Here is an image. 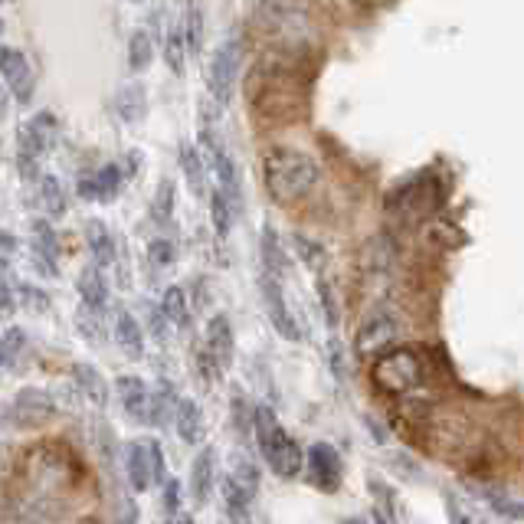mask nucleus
<instances>
[{
	"mask_svg": "<svg viewBox=\"0 0 524 524\" xmlns=\"http://www.w3.org/2000/svg\"><path fill=\"white\" fill-rule=\"evenodd\" d=\"M262 181H266L269 197L276 204L289 207L312 194L321 181V171L312 154L289 145H272L262 151Z\"/></svg>",
	"mask_w": 524,
	"mask_h": 524,
	"instance_id": "f257e3e1",
	"label": "nucleus"
},
{
	"mask_svg": "<svg viewBox=\"0 0 524 524\" xmlns=\"http://www.w3.org/2000/svg\"><path fill=\"white\" fill-rule=\"evenodd\" d=\"M256 20L269 37L285 43V50H305L315 43V20L308 0H259Z\"/></svg>",
	"mask_w": 524,
	"mask_h": 524,
	"instance_id": "f03ea898",
	"label": "nucleus"
},
{
	"mask_svg": "<svg viewBox=\"0 0 524 524\" xmlns=\"http://www.w3.org/2000/svg\"><path fill=\"white\" fill-rule=\"evenodd\" d=\"M253 433H256L262 459H266V466L276 472L279 479H295V475L302 472V466H305L302 449L289 433H285V426L279 423V416H276V410L269 407V403H259L256 407Z\"/></svg>",
	"mask_w": 524,
	"mask_h": 524,
	"instance_id": "7ed1b4c3",
	"label": "nucleus"
},
{
	"mask_svg": "<svg viewBox=\"0 0 524 524\" xmlns=\"http://www.w3.org/2000/svg\"><path fill=\"white\" fill-rule=\"evenodd\" d=\"M371 380L387 397H407L423 384V361L413 348H390L374 361Z\"/></svg>",
	"mask_w": 524,
	"mask_h": 524,
	"instance_id": "20e7f679",
	"label": "nucleus"
},
{
	"mask_svg": "<svg viewBox=\"0 0 524 524\" xmlns=\"http://www.w3.org/2000/svg\"><path fill=\"white\" fill-rule=\"evenodd\" d=\"M403 338V315L400 308L393 302H377L367 308L364 321L357 325V338H354V348L361 357H371V354H384L390 351L393 344Z\"/></svg>",
	"mask_w": 524,
	"mask_h": 524,
	"instance_id": "39448f33",
	"label": "nucleus"
},
{
	"mask_svg": "<svg viewBox=\"0 0 524 524\" xmlns=\"http://www.w3.org/2000/svg\"><path fill=\"white\" fill-rule=\"evenodd\" d=\"M56 115L53 112H37L30 118L27 125L20 128V138H17V161H20V174L27 177V181H33L40 171V158L46 151H50V145L56 141Z\"/></svg>",
	"mask_w": 524,
	"mask_h": 524,
	"instance_id": "423d86ee",
	"label": "nucleus"
},
{
	"mask_svg": "<svg viewBox=\"0 0 524 524\" xmlns=\"http://www.w3.org/2000/svg\"><path fill=\"white\" fill-rule=\"evenodd\" d=\"M240 56H243V40L236 37H226L217 53H213L210 59V69H207V92L210 99L220 105V109H226L233 99V89H236V69H240Z\"/></svg>",
	"mask_w": 524,
	"mask_h": 524,
	"instance_id": "0eeeda50",
	"label": "nucleus"
},
{
	"mask_svg": "<svg viewBox=\"0 0 524 524\" xmlns=\"http://www.w3.org/2000/svg\"><path fill=\"white\" fill-rule=\"evenodd\" d=\"M256 492H259V469L253 462H236L233 472L223 479V511L230 521H246L249 518V508L256 502Z\"/></svg>",
	"mask_w": 524,
	"mask_h": 524,
	"instance_id": "6e6552de",
	"label": "nucleus"
},
{
	"mask_svg": "<svg viewBox=\"0 0 524 524\" xmlns=\"http://www.w3.org/2000/svg\"><path fill=\"white\" fill-rule=\"evenodd\" d=\"M53 416H56V400L37 387H23L7 407V423L20 426V430H27V426H43V423H50Z\"/></svg>",
	"mask_w": 524,
	"mask_h": 524,
	"instance_id": "1a4fd4ad",
	"label": "nucleus"
},
{
	"mask_svg": "<svg viewBox=\"0 0 524 524\" xmlns=\"http://www.w3.org/2000/svg\"><path fill=\"white\" fill-rule=\"evenodd\" d=\"M262 302H266V312L272 328L279 331V338L285 341H299L302 331L295 325V318L289 312V302H285V292H282V279L276 276H262Z\"/></svg>",
	"mask_w": 524,
	"mask_h": 524,
	"instance_id": "9d476101",
	"label": "nucleus"
},
{
	"mask_svg": "<svg viewBox=\"0 0 524 524\" xmlns=\"http://www.w3.org/2000/svg\"><path fill=\"white\" fill-rule=\"evenodd\" d=\"M0 69H4V82L10 95H14L20 105H30L37 86H33V69L27 63V56L14 50V46H4V50H0Z\"/></svg>",
	"mask_w": 524,
	"mask_h": 524,
	"instance_id": "9b49d317",
	"label": "nucleus"
},
{
	"mask_svg": "<svg viewBox=\"0 0 524 524\" xmlns=\"http://www.w3.org/2000/svg\"><path fill=\"white\" fill-rule=\"evenodd\" d=\"M308 482L321 492H338L341 488V459L328 443H315L308 449Z\"/></svg>",
	"mask_w": 524,
	"mask_h": 524,
	"instance_id": "f8f14e48",
	"label": "nucleus"
},
{
	"mask_svg": "<svg viewBox=\"0 0 524 524\" xmlns=\"http://www.w3.org/2000/svg\"><path fill=\"white\" fill-rule=\"evenodd\" d=\"M115 390H118V400H122V410L131 416L135 423H148L151 416V393L145 387V380L141 377H131V374H122L115 380Z\"/></svg>",
	"mask_w": 524,
	"mask_h": 524,
	"instance_id": "ddd939ff",
	"label": "nucleus"
},
{
	"mask_svg": "<svg viewBox=\"0 0 524 524\" xmlns=\"http://www.w3.org/2000/svg\"><path fill=\"white\" fill-rule=\"evenodd\" d=\"M118 187H122V171L115 164H105L92 177H79V197L95 200V204H112L118 197Z\"/></svg>",
	"mask_w": 524,
	"mask_h": 524,
	"instance_id": "4468645a",
	"label": "nucleus"
},
{
	"mask_svg": "<svg viewBox=\"0 0 524 524\" xmlns=\"http://www.w3.org/2000/svg\"><path fill=\"white\" fill-rule=\"evenodd\" d=\"M125 475L131 492H148L154 485V472H151V456H148V443H131L125 449Z\"/></svg>",
	"mask_w": 524,
	"mask_h": 524,
	"instance_id": "2eb2a0df",
	"label": "nucleus"
},
{
	"mask_svg": "<svg viewBox=\"0 0 524 524\" xmlns=\"http://www.w3.org/2000/svg\"><path fill=\"white\" fill-rule=\"evenodd\" d=\"M213 475H217V456L213 449H200L194 466H190V495H194V505H207V498L213 492Z\"/></svg>",
	"mask_w": 524,
	"mask_h": 524,
	"instance_id": "dca6fc26",
	"label": "nucleus"
},
{
	"mask_svg": "<svg viewBox=\"0 0 524 524\" xmlns=\"http://www.w3.org/2000/svg\"><path fill=\"white\" fill-rule=\"evenodd\" d=\"M115 112L125 125H138L148 115V92L141 82H128L125 89L115 92Z\"/></svg>",
	"mask_w": 524,
	"mask_h": 524,
	"instance_id": "f3484780",
	"label": "nucleus"
},
{
	"mask_svg": "<svg viewBox=\"0 0 524 524\" xmlns=\"http://www.w3.org/2000/svg\"><path fill=\"white\" fill-rule=\"evenodd\" d=\"M177 407H181V393H177V387L171 384V380H161V384L154 387V393H151V416H148V423L158 426V430H161V426L174 423Z\"/></svg>",
	"mask_w": 524,
	"mask_h": 524,
	"instance_id": "a211bd4d",
	"label": "nucleus"
},
{
	"mask_svg": "<svg viewBox=\"0 0 524 524\" xmlns=\"http://www.w3.org/2000/svg\"><path fill=\"white\" fill-rule=\"evenodd\" d=\"M33 262H37V269L43 272V276H56V233L53 226L46 220H37L33 223Z\"/></svg>",
	"mask_w": 524,
	"mask_h": 524,
	"instance_id": "6ab92c4d",
	"label": "nucleus"
},
{
	"mask_svg": "<svg viewBox=\"0 0 524 524\" xmlns=\"http://www.w3.org/2000/svg\"><path fill=\"white\" fill-rule=\"evenodd\" d=\"M174 426H177V436H181L184 446H197L200 439H204V413H200V407L194 400L181 397V407H177Z\"/></svg>",
	"mask_w": 524,
	"mask_h": 524,
	"instance_id": "aec40b11",
	"label": "nucleus"
},
{
	"mask_svg": "<svg viewBox=\"0 0 524 524\" xmlns=\"http://www.w3.org/2000/svg\"><path fill=\"white\" fill-rule=\"evenodd\" d=\"M259 259H262V276H276L282 279L285 272V253H282V240L272 226H262L259 233Z\"/></svg>",
	"mask_w": 524,
	"mask_h": 524,
	"instance_id": "412c9836",
	"label": "nucleus"
},
{
	"mask_svg": "<svg viewBox=\"0 0 524 524\" xmlns=\"http://www.w3.org/2000/svg\"><path fill=\"white\" fill-rule=\"evenodd\" d=\"M102 266L95 262V266H86L79 276V299L82 305L95 308V312H102L105 305H109V289H105V279H102Z\"/></svg>",
	"mask_w": 524,
	"mask_h": 524,
	"instance_id": "4be33fe9",
	"label": "nucleus"
},
{
	"mask_svg": "<svg viewBox=\"0 0 524 524\" xmlns=\"http://www.w3.org/2000/svg\"><path fill=\"white\" fill-rule=\"evenodd\" d=\"M86 240H89V253L92 259L99 262L102 269H109L115 262V240H112V230L105 226L102 220H89L86 223Z\"/></svg>",
	"mask_w": 524,
	"mask_h": 524,
	"instance_id": "5701e85b",
	"label": "nucleus"
},
{
	"mask_svg": "<svg viewBox=\"0 0 524 524\" xmlns=\"http://www.w3.org/2000/svg\"><path fill=\"white\" fill-rule=\"evenodd\" d=\"M73 380H76L82 397H86L89 403H95V407H105V403H109V387H105V377L95 371L92 364H76Z\"/></svg>",
	"mask_w": 524,
	"mask_h": 524,
	"instance_id": "b1692460",
	"label": "nucleus"
},
{
	"mask_svg": "<svg viewBox=\"0 0 524 524\" xmlns=\"http://www.w3.org/2000/svg\"><path fill=\"white\" fill-rule=\"evenodd\" d=\"M115 341L122 344V351L131 361H138V357L145 354V331H141V325L128 312H118L115 318Z\"/></svg>",
	"mask_w": 524,
	"mask_h": 524,
	"instance_id": "393cba45",
	"label": "nucleus"
},
{
	"mask_svg": "<svg viewBox=\"0 0 524 524\" xmlns=\"http://www.w3.org/2000/svg\"><path fill=\"white\" fill-rule=\"evenodd\" d=\"M236 217H240V210H236L230 194H226V190L217 184V190L210 194V220H213V230H217L220 240H226V236H230Z\"/></svg>",
	"mask_w": 524,
	"mask_h": 524,
	"instance_id": "a878e982",
	"label": "nucleus"
},
{
	"mask_svg": "<svg viewBox=\"0 0 524 524\" xmlns=\"http://www.w3.org/2000/svg\"><path fill=\"white\" fill-rule=\"evenodd\" d=\"M207 344L213 348V354H217L220 361L230 367V361H233V328H230V318H226V315L210 318V325H207Z\"/></svg>",
	"mask_w": 524,
	"mask_h": 524,
	"instance_id": "bb28decb",
	"label": "nucleus"
},
{
	"mask_svg": "<svg viewBox=\"0 0 524 524\" xmlns=\"http://www.w3.org/2000/svg\"><path fill=\"white\" fill-rule=\"evenodd\" d=\"M187 53H190V43H187V30L184 23L168 30V40H164V63L174 76H184V63H187Z\"/></svg>",
	"mask_w": 524,
	"mask_h": 524,
	"instance_id": "cd10ccee",
	"label": "nucleus"
},
{
	"mask_svg": "<svg viewBox=\"0 0 524 524\" xmlns=\"http://www.w3.org/2000/svg\"><path fill=\"white\" fill-rule=\"evenodd\" d=\"M177 164H181V171L187 177V187L194 190L197 197L204 194L207 177H204V158H200V151L194 145H181V151H177Z\"/></svg>",
	"mask_w": 524,
	"mask_h": 524,
	"instance_id": "c85d7f7f",
	"label": "nucleus"
},
{
	"mask_svg": "<svg viewBox=\"0 0 524 524\" xmlns=\"http://www.w3.org/2000/svg\"><path fill=\"white\" fill-rule=\"evenodd\" d=\"M37 190H40V207L50 213L53 220L63 217V213H66V190H63V184H59V177L43 174Z\"/></svg>",
	"mask_w": 524,
	"mask_h": 524,
	"instance_id": "c756f323",
	"label": "nucleus"
},
{
	"mask_svg": "<svg viewBox=\"0 0 524 524\" xmlns=\"http://www.w3.org/2000/svg\"><path fill=\"white\" fill-rule=\"evenodd\" d=\"M292 246H295V253H299V259L305 262V266L312 269V272H318V276L328 269V249L321 246L318 240H308V236L295 233L292 236Z\"/></svg>",
	"mask_w": 524,
	"mask_h": 524,
	"instance_id": "7c9ffc66",
	"label": "nucleus"
},
{
	"mask_svg": "<svg viewBox=\"0 0 524 524\" xmlns=\"http://www.w3.org/2000/svg\"><path fill=\"white\" fill-rule=\"evenodd\" d=\"M161 305H164V312H168L171 325H177V328H187L190 325V299H187L184 285H171V289L164 292Z\"/></svg>",
	"mask_w": 524,
	"mask_h": 524,
	"instance_id": "2f4dec72",
	"label": "nucleus"
},
{
	"mask_svg": "<svg viewBox=\"0 0 524 524\" xmlns=\"http://www.w3.org/2000/svg\"><path fill=\"white\" fill-rule=\"evenodd\" d=\"M151 59H154V43L145 30H138V33H131V40H128V69L131 73H145V69L151 66Z\"/></svg>",
	"mask_w": 524,
	"mask_h": 524,
	"instance_id": "473e14b6",
	"label": "nucleus"
},
{
	"mask_svg": "<svg viewBox=\"0 0 524 524\" xmlns=\"http://www.w3.org/2000/svg\"><path fill=\"white\" fill-rule=\"evenodd\" d=\"M27 351V331L10 325L0 338V361H4V371H14L17 367V357Z\"/></svg>",
	"mask_w": 524,
	"mask_h": 524,
	"instance_id": "72a5a7b5",
	"label": "nucleus"
},
{
	"mask_svg": "<svg viewBox=\"0 0 524 524\" xmlns=\"http://www.w3.org/2000/svg\"><path fill=\"white\" fill-rule=\"evenodd\" d=\"M482 498H485V505L495 511V515L511 518V521H524V502H521V498L495 492V488H482Z\"/></svg>",
	"mask_w": 524,
	"mask_h": 524,
	"instance_id": "f704fd0d",
	"label": "nucleus"
},
{
	"mask_svg": "<svg viewBox=\"0 0 524 524\" xmlns=\"http://www.w3.org/2000/svg\"><path fill=\"white\" fill-rule=\"evenodd\" d=\"M223 371H226V364L220 361L217 354H213V348L204 341V348H197V374H200V380H204V387H217Z\"/></svg>",
	"mask_w": 524,
	"mask_h": 524,
	"instance_id": "c9c22d12",
	"label": "nucleus"
},
{
	"mask_svg": "<svg viewBox=\"0 0 524 524\" xmlns=\"http://www.w3.org/2000/svg\"><path fill=\"white\" fill-rule=\"evenodd\" d=\"M367 488H371V495L377 498V521H387V524L397 521V495H393V488L380 479H371Z\"/></svg>",
	"mask_w": 524,
	"mask_h": 524,
	"instance_id": "e433bc0d",
	"label": "nucleus"
},
{
	"mask_svg": "<svg viewBox=\"0 0 524 524\" xmlns=\"http://www.w3.org/2000/svg\"><path fill=\"white\" fill-rule=\"evenodd\" d=\"M174 197H177V187H174V181H161V187H158V194H154V204H151V217H154V223H171V217H174Z\"/></svg>",
	"mask_w": 524,
	"mask_h": 524,
	"instance_id": "4c0bfd02",
	"label": "nucleus"
},
{
	"mask_svg": "<svg viewBox=\"0 0 524 524\" xmlns=\"http://www.w3.org/2000/svg\"><path fill=\"white\" fill-rule=\"evenodd\" d=\"M181 23H184V30H187L190 53H197V50H200V43H204V10H200L197 4H190Z\"/></svg>",
	"mask_w": 524,
	"mask_h": 524,
	"instance_id": "58836bf2",
	"label": "nucleus"
},
{
	"mask_svg": "<svg viewBox=\"0 0 524 524\" xmlns=\"http://www.w3.org/2000/svg\"><path fill=\"white\" fill-rule=\"evenodd\" d=\"M230 416H233V430L246 433L249 426H253V416H256V410L249 413V407H246V397H243V390H233V400H230Z\"/></svg>",
	"mask_w": 524,
	"mask_h": 524,
	"instance_id": "ea45409f",
	"label": "nucleus"
},
{
	"mask_svg": "<svg viewBox=\"0 0 524 524\" xmlns=\"http://www.w3.org/2000/svg\"><path fill=\"white\" fill-rule=\"evenodd\" d=\"M318 299L325 305V315H328V325H338L341 318V305H338V295H335V285H331L325 276L318 279Z\"/></svg>",
	"mask_w": 524,
	"mask_h": 524,
	"instance_id": "a19ab883",
	"label": "nucleus"
},
{
	"mask_svg": "<svg viewBox=\"0 0 524 524\" xmlns=\"http://www.w3.org/2000/svg\"><path fill=\"white\" fill-rule=\"evenodd\" d=\"M76 328H79V335L86 338V341H99L102 338V328H99V312L89 305H82V312L76 315Z\"/></svg>",
	"mask_w": 524,
	"mask_h": 524,
	"instance_id": "79ce46f5",
	"label": "nucleus"
},
{
	"mask_svg": "<svg viewBox=\"0 0 524 524\" xmlns=\"http://www.w3.org/2000/svg\"><path fill=\"white\" fill-rule=\"evenodd\" d=\"M174 256H177V249H174V243L168 240V236H154V240L148 243V259L154 262V266H171L174 262Z\"/></svg>",
	"mask_w": 524,
	"mask_h": 524,
	"instance_id": "37998d69",
	"label": "nucleus"
},
{
	"mask_svg": "<svg viewBox=\"0 0 524 524\" xmlns=\"http://www.w3.org/2000/svg\"><path fill=\"white\" fill-rule=\"evenodd\" d=\"M145 443H148V456H151L154 485H164V482H168V469H164V449H161V443H154V439H145Z\"/></svg>",
	"mask_w": 524,
	"mask_h": 524,
	"instance_id": "c03bdc74",
	"label": "nucleus"
},
{
	"mask_svg": "<svg viewBox=\"0 0 524 524\" xmlns=\"http://www.w3.org/2000/svg\"><path fill=\"white\" fill-rule=\"evenodd\" d=\"M328 361H331V374H335V380L348 377V361H344V348H341L338 338L328 341Z\"/></svg>",
	"mask_w": 524,
	"mask_h": 524,
	"instance_id": "a18cd8bd",
	"label": "nucleus"
},
{
	"mask_svg": "<svg viewBox=\"0 0 524 524\" xmlns=\"http://www.w3.org/2000/svg\"><path fill=\"white\" fill-rule=\"evenodd\" d=\"M20 299L27 308H37V312H46V308H50V295L37 289V285H20Z\"/></svg>",
	"mask_w": 524,
	"mask_h": 524,
	"instance_id": "49530a36",
	"label": "nucleus"
},
{
	"mask_svg": "<svg viewBox=\"0 0 524 524\" xmlns=\"http://www.w3.org/2000/svg\"><path fill=\"white\" fill-rule=\"evenodd\" d=\"M148 325H151V335L154 338H161V341H168V325H171V318H168V312H164V305L161 308H154V305H148Z\"/></svg>",
	"mask_w": 524,
	"mask_h": 524,
	"instance_id": "de8ad7c7",
	"label": "nucleus"
},
{
	"mask_svg": "<svg viewBox=\"0 0 524 524\" xmlns=\"http://www.w3.org/2000/svg\"><path fill=\"white\" fill-rule=\"evenodd\" d=\"M177 508H181V482L168 479L164 482V511H168V518H177Z\"/></svg>",
	"mask_w": 524,
	"mask_h": 524,
	"instance_id": "09e8293b",
	"label": "nucleus"
},
{
	"mask_svg": "<svg viewBox=\"0 0 524 524\" xmlns=\"http://www.w3.org/2000/svg\"><path fill=\"white\" fill-rule=\"evenodd\" d=\"M446 505H449V518L452 521H472V515H466V511H459V498L446 492Z\"/></svg>",
	"mask_w": 524,
	"mask_h": 524,
	"instance_id": "8fccbe9b",
	"label": "nucleus"
},
{
	"mask_svg": "<svg viewBox=\"0 0 524 524\" xmlns=\"http://www.w3.org/2000/svg\"><path fill=\"white\" fill-rule=\"evenodd\" d=\"M4 315H14V285H10V279H4Z\"/></svg>",
	"mask_w": 524,
	"mask_h": 524,
	"instance_id": "3c124183",
	"label": "nucleus"
},
{
	"mask_svg": "<svg viewBox=\"0 0 524 524\" xmlns=\"http://www.w3.org/2000/svg\"><path fill=\"white\" fill-rule=\"evenodd\" d=\"M138 161H141V154H138V151H131V154H128V174H131V177L138 174Z\"/></svg>",
	"mask_w": 524,
	"mask_h": 524,
	"instance_id": "603ef678",
	"label": "nucleus"
}]
</instances>
